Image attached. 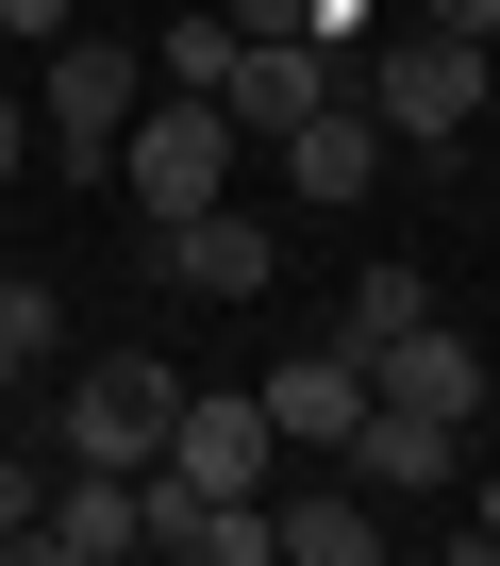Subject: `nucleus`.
<instances>
[{"mask_svg": "<svg viewBox=\"0 0 500 566\" xmlns=\"http://www.w3.org/2000/svg\"><path fill=\"white\" fill-rule=\"evenodd\" d=\"M483 84H500L483 34H434V18H384V34H367V117H384L400 150H450V134L483 117Z\"/></svg>", "mask_w": 500, "mask_h": 566, "instance_id": "1", "label": "nucleus"}, {"mask_svg": "<svg viewBox=\"0 0 500 566\" xmlns=\"http://www.w3.org/2000/svg\"><path fill=\"white\" fill-rule=\"evenodd\" d=\"M233 150H250V134H233L200 84H167V101H134V134H117V167H101V184H134V217L167 233V217L233 200Z\"/></svg>", "mask_w": 500, "mask_h": 566, "instance_id": "2", "label": "nucleus"}, {"mask_svg": "<svg viewBox=\"0 0 500 566\" xmlns=\"http://www.w3.org/2000/svg\"><path fill=\"white\" fill-rule=\"evenodd\" d=\"M117 134H134V34H51V67H34V167H117Z\"/></svg>", "mask_w": 500, "mask_h": 566, "instance_id": "3", "label": "nucleus"}, {"mask_svg": "<svg viewBox=\"0 0 500 566\" xmlns=\"http://www.w3.org/2000/svg\"><path fill=\"white\" fill-rule=\"evenodd\" d=\"M167 417H184V367L101 350L84 384H51V467H150V450H167Z\"/></svg>", "mask_w": 500, "mask_h": 566, "instance_id": "4", "label": "nucleus"}, {"mask_svg": "<svg viewBox=\"0 0 500 566\" xmlns=\"http://www.w3.org/2000/svg\"><path fill=\"white\" fill-rule=\"evenodd\" d=\"M367 500H450L467 483V417H417V400H384L367 384V417H351V450H334Z\"/></svg>", "mask_w": 500, "mask_h": 566, "instance_id": "5", "label": "nucleus"}, {"mask_svg": "<svg viewBox=\"0 0 500 566\" xmlns=\"http://www.w3.org/2000/svg\"><path fill=\"white\" fill-rule=\"evenodd\" d=\"M268 400H250V384H184V417H167V450L150 467H184V483H217V500H268Z\"/></svg>", "mask_w": 500, "mask_h": 566, "instance_id": "6", "label": "nucleus"}, {"mask_svg": "<svg viewBox=\"0 0 500 566\" xmlns=\"http://www.w3.org/2000/svg\"><path fill=\"white\" fill-rule=\"evenodd\" d=\"M317 101H351L317 34H233V67H217V117H233V134H301Z\"/></svg>", "mask_w": 500, "mask_h": 566, "instance_id": "7", "label": "nucleus"}, {"mask_svg": "<svg viewBox=\"0 0 500 566\" xmlns=\"http://www.w3.org/2000/svg\"><path fill=\"white\" fill-rule=\"evenodd\" d=\"M134 516H150V549H184V566H284V549H268V500H217V483H184V467H134Z\"/></svg>", "mask_w": 500, "mask_h": 566, "instance_id": "8", "label": "nucleus"}, {"mask_svg": "<svg viewBox=\"0 0 500 566\" xmlns=\"http://www.w3.org/2000/svg\"><path fill=\"white\" fill-rule=\"evenodd\" d=\"M268 150H284V200H301V217H351V200L384 184V150H400V134H384L367 101H317V117H301V134H268Z\"/></svg>", "mask_w": 500, "mask_h": 566, "instance_id": "9", "label": "nucleus"}, {"mask_svg": "<svg viewBox=\"0 0 500 566\" xmlns=\"http://www.w3.org/2000/svg\"><path fill=\"white\" fill-rule=\"evenodd\" d=\"M150 516H134V467H51V516H34V566H134Z\"/></svg>", "mask_w": 500, "mask_h": 566, "instance_id": "10", "label": "nucleus"}, {"mask_svg": "<svg viewBox=\"0 0 500 566\" xmlns=\"http://www.w3.org/2000/svg\"><path fill=\"white\" fill-rule=\"evenodd\" d=\"M167 283H184V301H268V217H250V200H200V217H167V250H150Z\"/></svg>", "mask_w": 500, "mask_h": 566, "instance_id": "11", "label": "nucleus"}, {"mask_svg": "<svg viewBox=\"0 0 500 566\" xmlns=\"http://www.w3.org/2000/svg\"><path fill=\"white\" fill-rule=\"evenodd\" d=\"M250 400H268L284 450H351V417H367V350H351V334H334V350H284Z\"/></svg>", "mask_w": 500, "mask_h": 566, "instance_id": "12", "label": "nucleus"}, {"mask_svg": "<svg viewBox=\"0 0 500 566\" xmlns=\"http://www.w3.org/2000/svg\"><path fill=\"white\" fill-rule=\"evenodd\" d=\"M367 384H384V400H417V417H483V400H500V367H483V334H450V317H417V334H384V350H367Z\"/></svg>", "mask_w": 500, "mask_h": 566, "instance_id": "13", "label": "nucleus"}, {"mask_svg": "<svg viewBox=\"0 0 500 566\" xmlns=\"http://www.w3.org/2000/svg\"><path fill=\"white\" fill-rule=\"evenodd\" d=\"M268 549H284V566H367V549H384V500H367L351 467H334V483H284V500H268Z\"/></svg>", "mask_w": 500, "mask_h": 566, "instance_id": "14", "label": "nucleus"}, {"mask_svg": "<svg viewBox=\"0 0 500 566\" xmlns=\"http://www.w3.org/2000/svg\"><path fill=\"white\" fill-rule=\"evenodd\" d=\"M417 317H434V283H417L400 250H384V266H351V350H384V334H417Z\"/></svg>", "mask_w": 500, "mask_h": 566, "instance_id": "15", "label": "nucleus"}, {"mask_svg": "<svg viewBox=\"0 0 500 566\" xmlns=\"http://www.w3.org/2000/svg\"><path fill=\"white\" fill-rule=\"evenodd\" d=\"M0 334H18V350H34V367H51V350H67V301H51V283H34V266H0Z\"/></svg>", "mask_w": 500, "mask_h": 566, "instance_id": "16", "label": "nucleus"}, {"mask_svg": "<svg viewBox=\"0 0 500 566\" xmlns=\"http://www.w3.org/2000/svg\"><path fill=\"white\" fill-rule=\"evenodd\" d=\"M34 516H51V467L0 450V566H34Z\"/></svg>", "mask_w": 500, "mask_h": 566, "instance_id": "17", "label": "nucleus"}, {"mask_svg": "<svg viewBox=\"0 0 500 566\" xmlns=\"http://www.w3.org/2000/svg\"><path fill=\"white\" fill-rule=\"evenodd\" d=\"M217 67H233V18H217V0H200V18H167V84L217 101Z\"/></svg>", "mask_w": 500, "mask_h": 566, "instance_id": "18", "label": "nucleus"}, {"mask_svg": "<svg viewBox=\"0 0 500 566\" xmlns=\"http://www.w3.org/2000/svg\"><path fill=\"white\" fill-rule=\"evenodd\" d=\"M67 18H84V0H0V34H18V51H51Z\"/></svg>", "mask_w": 500, "mask_h": 566, "instance_id": "19", "label": "nucleus"}, {"mask_svg": "<svg viewBox=\"0 0 500 566\" xmlns=\"http://www.w3.org/2000/svg\"><path fill=\"white\" fill-rule=\"evenodd\" d=\"M400 18H434V34H483V51H500V0H400Z\"/></svg>", "mask_w": 500, "mask_h": 566, "instance_id": "20", "label": "nucleus"}, {"mask_svg": "<svg viewBox=\"0 0 500 566\" xmlns=\"http://www.w3.org/2000/svg\"><path fill=\"white\" fill-rule=\"evenodd\" d=\"M18 167H34V101L0 84V184H18Z\"/></svg>", "mask_w": 500, "mask_h": 566, "instance_id": "21", "label": "nucleus"}, {"mask_svg": "<svg viewBox=\"0 0 500 566\" xmlns=\"http://www.w3.org/2000/svg\"><path fill=\"white\" fill-rule=\"evenodd\" d=\"M467 549H500V467H483V516H467Z\"/></svg>", "mask_w": 500, "mask_h": 566, "instance_id": "22", "label": "nucleus"}, {"mask_svg": "<svg viewBox=\"0 0 500 566\" xmlns=\"http://www.w3.org/2000/svg\"><path fill=\"white\" fill-rule=\"evenodd\" d=\"M18 384H34V350H18V334H0V400H18Z\"/></svg>", "mask_w": 500, "mask_h": 566, "instance_id": "23", "label": "nucleus"}]
</instances>
